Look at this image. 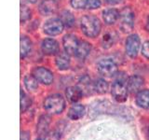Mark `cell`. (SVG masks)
I'll return each mask as SVG.
<instances>
[{"mask_svg":"<svg viewBox=\"0 0 149 140\" xmlns=\"http://www.w3.org/2000/svg\"><path fill=\"white\" fill-rule=\"evenodd\" d=\"M93 87H94V91L96 92L102 94V93H105L107 92V90H108V88H109V85H108V82L104 80V79L99 78L93 83Z\"/></svg>","mask_w":149,"mask_h":140,"instance_id":"obj_24","label":"cell"},{"mask_svg":"<svg viewBox=\"0 0 149 140\" xmlns=\"http://www.w3.org/2000/svg\"><path fill=\"white\" fill-rule=\"evenodd\" d=\"M64 24L61 19L53 18L47 21L44 24V32L49 36H57L63 31Z\"/></svg>","mask_w":149,"mask_h":140,"instance_id":"obj_6","label":"cell"},{"mask_svg":"<svg viewBox=\"0 0 149 140\" xmlns=\"http://www.w3.org/2000/svg\"><path fill=\"white\" fill-rule=\"evenodd\" d=\"M118 39V35L115 31H107L102 36V45L104 49H109L116 42Z\"/></svg>","mask_w":149,"mask_h":140,"instance_id":"obj_18","label":"cell"},{"mask_svg":"<svg viewBox=\"0 0 149 140\" xmlns=\"http://www.w3.org/2000/svg\"><path fill=\"white\" fill-rule=\"evenodd\" d=\"M120 12L116 8H108L102 11V19L106 24H113L119 19Z\"/></svg>","mask_w":149,"mask_h":140,"instance_id":"obj_16","label":"cell"},{"mask_svg":"<svg viewBox=\"0 0 149 140\" xmlns=\"http://www.w3.org/2000/svg\"><path fill=\"white\" fill-rule=\"evenodd\" d=\"M65 95H66L67 99L71 103H77L82 98L83 92L78 86H71L66 89Z\"/></svg>","mask_w":149,"mask_h":140,"instance_id":"obj_14","label":"cell"},{"mask_svg":"<svg viewBox=\"0 0 149 140\" xmlns=\"http://www.w3.org/2000/svg\"><path fill=\"white\" fill-rule=\"evenodd\" d=\"M61 20L63 21V24L67 27H72L74 24V17L68 10H64L61 13Z\"/></svg>","mask_w":149,"mask_h":140,"instance_id":"obj_25","label":"cell"},{"mask_svg":"<svg viewBox=\"0 0 149 140\" xmlns=\"http://www.w3.org/2000/svg\"><path fill=\"white\" fill-rule=\"evenodd\" d=\"M32 49V41L26 36H21V58L23 59L29 54Z\"/></svg>","mask_w":149,"mask_h":140,"instance_id":"obj_21","label":"cell"},{"mask_svg":"<svg viewBox=\"0 0 149 140\" xmlns=\"http://www.w3.org/2000/svg\"><path fill=\"white\" fill-rule=\"evenodd\" d=\"M28 1H30V2H32V3H34V2H36V0H28Z\"/></svg>","mask_w":149,"mask_h":140,"instance_id":"obj_35","label":"cell"},{"mask_svg":"<svg viewBox=\"0 0 149 140\" xmlns=\"http://www.w3.org/2000/svg\"><path fill=\"white\" fill-rule=\"evenodd\" d=\"M140 37L138 35L133 34L128 36L126 40V53H127L130 58H135L138 55L140 50Z\"/></svg>","mask_w":149,"mask_h":140,"instance_id":"obj_8","label":"cell"},{"mask_svg":"<svg viewBox=\"0 0 149 140\" xmlns=\"http://www.w3.org/2000/svg\"><path fill=\"white\" fill-rule=\"evenodd\" d=\"M105 1L109 5H116V4H118L121 0H105Z\"/></svg>","mask_w":149,"mask_h":140,"instance_id":"obj_33","label":"cell"},{"mask_svg":"<svg viewBox=\"0 0 149 140\" xmlns=\"http://www.w3.org/2000/svg\"><path fill=\"white\" fill-rule=\"evenodd\" d=\"M97 69L104 77H114L118 73V65L114 60L109 58L100 60L97 64Z\"/></svg>","mask_w":149,"mask_h":140,"instance_id":"obj_4","label":"cell"},{"mask_svg":"<svg viewBox=\"0 0 149 140\" xmlns=\"http://www.w3.org/2000/svg\"><path fill=\"white\" fill-rule=\"evenodd\" d=\"M134 27V13L130 8H124L119 15V28L123 33H130Z\"/></svg>","mask_w":149,"mask_h":140,"instance_id":"obj_3","label":"cell"},{"mask_svg":"<svg viewBox=\"0 0 149 140\" xmlns=\"http://www.w3.org/2000/svg\"><path fill=\"white\" fill-rule=\"evenodd\" d=\"M79 41L76 36L72 34L65 35L63 38V45L65 52H67L69 55H76Z\"/></svg>","mask_w":149,"mask_h":140,"instance_id":"obj_9","label":"cell"},{"mask_svg":"<svg viewBox=\"0 0 149 140\" xmlns=\"http://www.w3.org/2000/svg\"><path fill=\"white\" fill-rule=\"evenodd\" d=\"M60 139H61V134L56 132V131L47 134L45 138V140H60Z\"/></svg>","mask_w":149,"mask_h":140,"instance_id":"obj_30","label":"cell"},{"mask_svg":"<svg viewBox=\"0 0 149 140\" xmlns=\"http://www.w3.org/2000/svg\"><path fill=\"white\" fill-rule=\"evenodd\" d=\"M142 54L149 60V40H146L142 46Z\"/></svg>","mask_w":149,"mask_h":140,"instance_id":"obj_31","label":"cell"},{"mask_svg":"<svg viewBox=\"0 0 149 140\" xmlns=\"http://www.w3.org/2000/svg\"><path fill=\"white\" fill-rule=\"evenodd\" d=\"M50 124V118L47 115H43L40 117L38 123L36 125V131L37 133L40 134H43L47 133V131L49 129V126Z\"/></svg>","mask_w":149,"mask_h":140,"instance_id":"obj_22","label":"cell"},{"mask_svg":"<svg viewBox=\"0 0 149 140\" xmlns=\"http://www.w3.org/2000/svg\"><path fill=\"white\" fill-rule=\"evenodd\" d=\"M102 5L101 0H88L87 3V8L90 9H95L99 8Z\"/></svg>","mask_w":149,"mask_h":140,"instance_id":"obj_29","label":"cell"},{"mask_svg":"<svg viewBox=\"0 0 149 140\" xmlns=\"http://www.w3.org/2000/svg\"><path fill=\"white\" fill-rule=\"evenodd\" d=\"M32 75L34 76L38 82L45 84V85H49L53 82V74L48 68H45L43 66L36 67L33 70Z\"/></svg>","mask_w":149,"mask_h":140,"instance_id":"obj_7","label":"cell"},{"mask_svg":"<svg viewBox=\"0 0 149 140\" xmlns=\"http://www.w3.org/2000/svg\"><path fill=\"white\" fill-rule=\"evenodd\" d=\"M146 28H147V30L149 31V17L147 19V23H146Z\"/></svg>","mask_w":149,"mask_h":140,"instance_id":"obj_34","label":"cell"},{"mask_svg":"<svg viewBox=\"0 0 149 140\" xmlns=\"http://www.w3.org/2000/svg\"><path fill=\"white\" fill-rule=\"evenodd\" d=\"M41 50L47 55H54L59 52L58 42L53 38H46L41 43Z\"/></svg>","mask_w":149,"mask_h":140,"instance_id":"obj_11","label":"cell"},{"mask_svg":"<svg viewBox=\"0 0 149 140\" xmlns=\"http://www.w3.org/2000/svg\"><path fill=\"white\" fill-rule=\"evenodd\" d=\"M80 26L84 35L88 37H96L99 36L102 29L100 20L93 15L83 16L80 21Z\"/></svg>","mask_w":149,"mask_h":140,"instance_id":"obj_1","label":"cell"},{"mask_svg":"<svg viewBox=\"0 0 149 140\" xmlns=\"http://www.w3.org/2000/svg\"><path fill=\"white\" fill-rule=\"evenodd\" d=\"M32 104V101L29 97H28L25 92L22 90H21V111L24 112L30 107Z\"/></svg>","mask_w":149,"mask_h":140,"instance_id":"obj_26","label":"cell"},{"mask_svg":"<svg viewBox=\"0 0 149 140\" xmlns=\"http://www.w3.org/2000/svg\"><path fill=\"white\" fill-rule=\"evenodd\" d=\"M44 108L50 114H60L65 108V100L61 94L48 96L44 101Z\"/></svg>","mask_w":149,"mask_h":140,"instance_id":"obj_2","label":"cell"},{"mask_svg":"<svg viewBox=\"0 0 149 140\" xmlns=\"http://www.w3.org/2000/svg\"><path fill=\"white\" fill-rule=\"evenodd\" d=\"M70 3H71V6L74 8L80 9L87 8L88 0H70Z\"/></svg>","mask_w":149,"mask_h":140,"instance_id":"obj_28","label":"cell"},{"mask_svg":"<svg viewBox=\"0 0 149 140\" xmlns=\"http://www.w3.org/2000/svg\"><path fill=\"white\" fill-rule=\"evenodd\" d=\"M31 18V10L26 6H21V22H25Z\"/></svg>","mask_w":149,"mask_h":140,"instance_id":"obj_27","label":"cell"},{"mask_svg":"<svg viewBox=\"0 0 149 140\" xmlns=\"http://www.w3.org/2000/svg\"><path fill=\"white\" fill-rule=\"evenodd\" d=\"M91 50V45L88 43V42L82 40L79 42L77 52H76V56L80 60H84L87 56L90 54Z\"/></svg>","mask_w":149,"mask_h":140,"instance_id":"obj_17","label":"cell"},{"mask_svg":"<svg viewBox=\"0 0 149 140\" xmlns=\"http://www.w3.org/2000/svg\"><path fill=\"white\" fill-rule=\"evenodd\" d=\"M55 63L60 70H67L70 67V55L65 51H60L56 55Z\"/></svg>","mask_w":149,"mask_h":140,"instance_id":"obj_13","label":"cell"},{"mask_svg":"<svg viewBox=\"0 0 149 140\" xmlns=\"http://www.w3.org/2000/svg\"><path fill=\"white\" fill-rule=\"evenodd\" d=\"M21 140H30V134L28 132H22Z\"/></svg>","mask_w":149,"mask_h":140,"instance_id":"obj_32","label":"cell"},{"mask_svg":"<svg viewBox=\"0 0 149 140\" xmlns=\"http://www.w3.org/2000/svg\"><path fill=\"white\" fill-rule=\"evenodd\" d=\"M57 0H43L39 5V12L44 16L52 15L58 10Z\"/></svg>","mask_w":149,"mask_h":140,"instance_id":"obj_10","label":"cell"},{"mask_svg":"<svg viewBox=\"0 0 149 140\" xmlns=\"http://www.w3.org/2000/svg\"><path fill=\"white\" fill-rule=\"evenodd\" d=\"M128 87L121 80H116L113 83L111 88V94L116 101L119 103L125 102L128 98Z\"/></svg>","mask_w":149,"mask_h":140,"instance_id":"obj_5","label":"cell"},{"mask_svg":"<svg viewBox=\"0 0 149 140\" xmlns=\"http://www.w3.org/2000/svg\"><path fill=\"white\" fill-rule=\"evenodd\" d=\"M136 104L142 108H149V90H142L137 93Z\"/></svg>","mask_w":149,"mask_h":140,"instance_id":"obj_19","label":"cell"},{"mask_svg":"<svg viewBox=\"0 0 149 140\" xmlns=\"http://www.w3.org/2000/svg\"><path fill=\"white\" fill-rule=\"evenodd\" d=\"M85 115V106L81 104L73 105L68 111V118L73 120H77Z\"/></svg>","mask_w":149,"mask_h":140,"instance_id":"obj_15","label":"cell"},{"mask_svg":"<svg viewBox=\"0 0 149 140\" xmlns=\"http://www.w3.org/2000/svg\"><path fill=\"white\" fill-rule=\"evenodd\" d=\"M77 86L81 89L83 94H86V95L91 94V92L94 90V87H93V83H91V78H88V76H84L80 79V80H79Z\"/></svg>","mask_w":149,"mask_h":140,"instance_id":"obj_20","label":"cell"},{"mask_svg":"<svg viewBox=\"0 0 149 140\" xmlns=\"http://www.w3.org/2000/svg\"><path fill=\"white\" fill-rule=\"evenodd\" d=\"M144 80L142 77L137 76V75H133V76H130L128 80H127V87L128 90L132 92H137L140 89L142 88V86L143 85Z\"/></svg>","mask_w":149,"mask_h":140,"instance_id":"obj_12","label":"cell"},{"mask_svg":"<svg viewBox=\"0 0 149 140\" xmlns=\"http://www.w3.org/2000/svg\"><path fill=\"white\" fill-rule=\"evenodd\" d=\"M36 140H45V139H42V138H37Z\"/></svg>","mask_w":149,"mask_h":140,"instance_id":"obj_36","label":"cell"},{"mask_svg":"<svg viewBox=\"0 0 149 140\" xmlns=\"http://www.w3.org/2000/svg\"><path fill=\"white\" fill-rule=\"evenodd\" d=\"M24 85L28 91L34 92L38 88V80L33 75H27L24 77Z\"/></svg>","mask_w":149,"mask_h":140,"instance_id":"obj_23","label":"cell"}]
</instances>
